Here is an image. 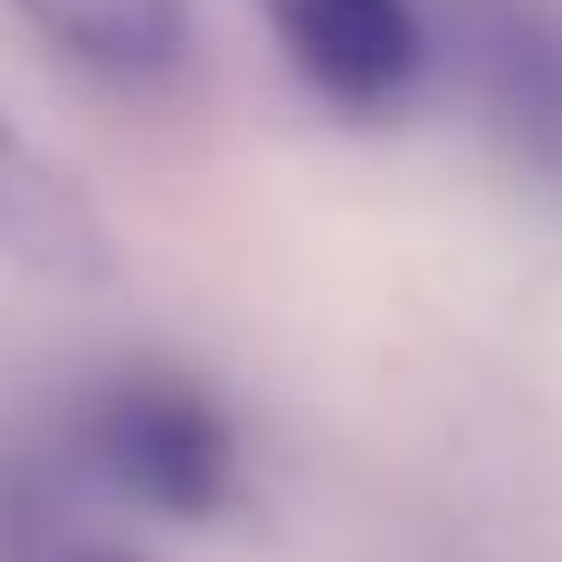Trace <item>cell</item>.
Returning <instances> with one entry per match:
<instances>
[{
    "mask_svg": "<svg viewBox=\"0 0 562 562\" xmlns=\"http://www.w3.org/2000/svg\"><path fill=\"white\" fill-rule=\"evenodd\" d=\"M50 562H149V554H133V546H58Z\"/></svg>",
    "mask_w": 562,
    "mask_h": 562,
    "instance_id": "obj_6",
    "label": "cell"
},
{
    "mask_svg": "<svg viewBox=\"0 0 562 562\" xmlns=\"http://www.w3.org/2000/svg\"><path fill=\"white\" fill-rule=\"evenodd\" d=\"M463 67L488 100L496 133L529 166L562 175V25L538 0H463Z\"/></svg>",
    "mask_w": 562,
    "mask_h": 562,
    "instance_id": "obj_3",
    "label": "cell"
},
{
    "mask_svg": "<svg viewBox=\"0 0 562 562\" xmlns=\"http://www.w3.org/2000/svg\"><path fill=\"white\" fill-rule=\"evenodd\" d=\"M9 9L91 75L158 83L191 58V0H9Z\"/></svg>",
    "mask_w": 562,
    "mask_h": 562,
    "instance_id": "obj_5",
    "label": "cell"
},
{
    "mask_svg": "<svg viewBox=\"0 0 562 562\" xmlns=\"http://www.w3.org/2000/svg\"><path fill=\"white\" fill-rule=\"evenodd\" d=\"M83 447L133 505L166 521H215L240 488V447H232L224 405L182 372H116L83 405Z\"/></svg>",
    "mask_w": 562,
    "mask_h": 562,
    "instance_id": "obj_1",
    "label": "cell"
},
{
    "mask_svg": "<svg viewBox=\"0 0 562 562\" xmlns=\"http://www.w3.org/2000/svg\"><path fill=\"white\" fill-rule=\"evenodd\" d=\"M290 67L339 116H389L430 67V25L414 0H257Z\"/></svg>",
    "mask_w": 562,
    "mask_h": 562,
    "instance_id": "obj_2",
    "label": "cell"
},
{
    "mask_svg": "<svg viewBox=\"0 0 562 562\" xmlns=\"http://www.w3.org/2000/svg\"><path fill=\"white\" fill-rule=\"evenodd\" d=\"M0 257L34 265L50 281H108L116 273V240H108L100 207L9 116H0Z\"/></svg>",
    "mask_w": 562,
    "mask_h": 562,
    "instance_id": "obj_4",
    "label": "cell"
}]
</instances>
